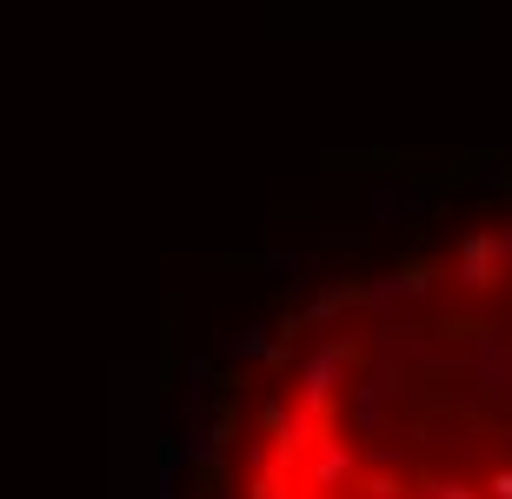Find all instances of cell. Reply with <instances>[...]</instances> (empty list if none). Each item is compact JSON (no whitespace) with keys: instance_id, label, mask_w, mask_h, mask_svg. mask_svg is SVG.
Wrapping results in <instances>:
<instances>
[{"instance_id":"9","label":"cell","mask_w":512,"mask_h":499,"mask_svg":"<svg viewBox=\"0 0 512 499\" xmlns=\"http://www.w3.org/2000/svg\"><path fill=\"white\" fill-rule=\"evenodd\" d=\"M493 499H512V473H493Z\"/></svg>"},{"instance_id":"1","label":"cell","mask_w":512,"mask_h":499,"mask_svg":"<svg viewBox=\"0 0 512 499\" xmlns=\"http://www.w3.org/2000/svg\"><path fill=\"white\" fill-rule=\"evenodd\" d=\"M360 360V340H313L300 353V366H293V400L306 406V413H320L333 406V386H340V373Z\"/></svg>"},{"instance_id":"2","label":"cell","mask_w":512,"mask_h":499,"mask_svg":"<svg viewBox=\"0 0 512 499\" xmlns=\"http://www.w3.org/2000/svg\"><path fill=\"white\" fill-rule=\"evenodd\" d=\"M426 287H433V267H399V273H386V280H373V287H366V307H373L380 333H393V327H399V313L413 307Z\"/></svg>"},{"instance_id":"4","label":"cell","mask_w":512,"mask_h":499,"mask_svg":"<svg viewBox=\"0 0 512 499\" xmlns=\"http://www.w3.org/2000/svg\"><path fill=\"white\" fill-rule=\"evenodd\" d=\"M459 280H466L473 293L499 287V240H493V233H473V240L459 247Z\"/></svg>"},{"instance_id":"8","label":"cell","mask_w":512,"mask_h":499,"mask_svg":"<svg viewBox=\"0 0 512 499\" xmlns=\"http://www.w3.org/2000/svg\"><path fill=\"white\" fill-rule=\"evenodd\" d=\"M419 499H473V486H459V480H433Z\"/></svg>"},{"instance_id":"5","label":"cell","mask_w":512,"mask_h":499,"mask_svg":"<svg viewBox=\"0 0 512 499\" xmlns=\"http://www.w3.org/2000/svg\"><path fill=\"white\" fill-rule=\"evenodd\" d=\"M213 353H220V360H273V320L260 313V320H247V327L220 333Z\"/></svg>"},{"instance_id":"6","label":"cell","mask_w":512,"mask_h":499,"mask_svg":"<svg viewBox=\"0 0 512 499\" xmlns=\"http://www.w3.org/2000/svg\"><path fill=\"white\" fill-rule=\"evenodd\" d=\"M346 480H353V446L320 440L313 446V466H306V486H346Z\"/></svg>"},{"instance_id":"3","label":"cell","mask_w":512,"mask_h":499,"mask_svg":"<svg viewBox=\"0 0 512 499\" xmlns=\"http://www.w3.org/2000/svg\"><path fill=\"white\" fill-rule=\"evenodd\" d=\"M360 300H366L360 280H333V287H320V293H313V300L300 307V313H306V333H326L346 307H360Z\"/></svg>"},{"instance_id":"7","label":"cell","mask_w":512,"mask_h":499,"mask_svg":"<svg viewBox=\"0 0 512 499\" xmlns=\"http://www.w3.org/2000/svg\"><path fill=\"white\" fill-rule=\"evenodd\" d=\"M266 273H313V253H266Z\"/></svg>"}]
</instances>
